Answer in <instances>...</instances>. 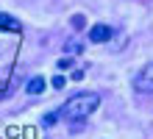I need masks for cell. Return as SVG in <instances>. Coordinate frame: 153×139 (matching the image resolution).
Returning a JSON list of instances; mask_svg holds the SVG:
<instances>
[{"label": "cell", "instance_id": "cell-1", "mask_svg": "<svg viewBox=\"0 0 153 139\" xmlns=\"http://www.w3.org/2000/svg\"><path fill=\"white\" fill-rule=\"evenodd\" d=\"M97 106H100V95H95V92H78V95H73L59 109V114L64 120H70V123H78V120H86Z\"/></svg>", "mask_w": 153, "mask_h": 139}, {"label": "cell", "instance_id": "cell-2", "mask_svg": "<svg viewBox=\"0 0 153 139\" xmlns=\"http://www.w3.org/2000/svg\"><path fill=\"white\" fill-rule=\"evenodd\" d=\"M134 86L137 92H153V64H145L139 70V75L134 78Z\"/></svg>", "mask_w": 153, "mask_h": 139}, {"label": "cell", "instance_id": "cell-3", "mask_svg": "<svg viewBox=\"0 0 153 139\" xmlns=\"http://www.w3.org/2000/svg\"><path fill=\"white\" fill-rule=\"evenodd\" d=\"M89 39L92 42H109L111 39V28L109 25H95L92 31H89Z\"/></svg>", "mask_w": 153, "mask_h": 139}, {"label": "cell", "instance_id": "cell-4", "mask_svg": "<svg viewBox=\"0 0 153 139\" xmlns=\"http://www.w3.org/2000/svg\"><path fill=\"white\" fill-rule=\"evenodd\" d=\"M25 89H28V95H42V89H45V78H42V75H33L28 83H25Z\"/></svg>", "mask_w": 153, "mask_h": 139}, {"label": "cell", "instance_id": "cell-5", "mask_svg": "<svg viewBox=\"0 0 153 139\" xmlns=\"http://www.w3.org/2000/svg\"><path fill=\"white\" fill-rule=\"evenodd\" d=\"M0 28H6V31H20V22H17L11 14H0Z\"/></svg>", "mask_w": 153, "mask_h": 139}, {"label": "cell", "instance_id": "cell-6", "mask_svg": "<svg viewBox=\"0 0 153 139\" xmlns=\"http://www.w3.org/2000/svg\"><path fill=\"white\" fill-rule=\"evenodd\" d=\"M70 25H73L75 31H84V28H86V17H84V14H75L73 20H70Z\"/></svg>", "mask_w": 153, "mask_h": 139}, {"label": "cell", "instance_id": "cell-7", "mask_svg": "<svg viewBox=\"0 0 153 139\" xmlns=\"http://www.w3.org/2000/svg\"><path fill=\"white\" fill-rule=\"evenodd\" d=\"M64 50H67V53H84V45L75 42V39H70V42L64 45Z\"/></svg>", "mask_w": 153, "mask_h": 139}, {"label": "cell", "instance_id": "cell-8", "mask_svg": "<svg viewBox=\"0 0 153 139\" xmlns=\"http://www.w3.org/2000/svg\"><path fill=\"white\" fill-rule=\"evenodd\" d=\"M61 114H59V111H53V114H48V117H45V125H53V123H56V120H59Z\"/></svg>", "mask_w": 153, "mask_h": 139}, {"label": "cell", "instance_id": "cell-9", "mask_svg": "<svg viewBox=\"0 0 153 139\" xmlns=\"http://www.w3.org/2000/svg\"><path fill=\"white\" fill-rule=\"evenodd\" d=\"M50 83H53L56 89H61V86H64V78H61V75H53V81H50Z\"/></svg>", "mask_w": 153, "mask_h": 139}, {"label": "cell", "instance_id": "cell-10", "mask_svg": "<svg viewBox=\"0 0 153 139\" xmlns=\"http://www.w3.org/2000/svg\"><path fill=\"white\" fill-rule=\"evenodd\" d=\"M70 78H73V81H81V78H84V70H73V75H70Z\"/></svg>", "mask_w": 153, "mask_h": 139}]
</instances>
